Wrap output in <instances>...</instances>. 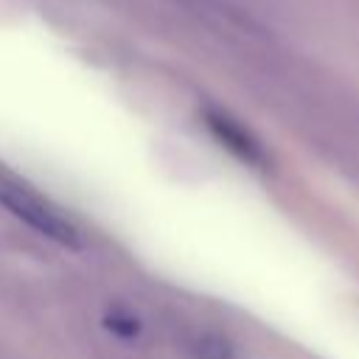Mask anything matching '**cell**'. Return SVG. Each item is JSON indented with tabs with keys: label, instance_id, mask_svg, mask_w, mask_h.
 Instances as JSON below:
<instances>
[{
	"label": "cell",
	"instance_id": "7a4b0ae2",
	"mask_svg": "<svg viewBox=\"0 0 359 359\" xmlns=\"http://www.w3.org/2000/svg\"><path fill=\"white\" fill-rule=\"evenodd\" d=\"M210 123H213V129H216V135L241 157V160H250V163H255V165H261L264 163V151H261V146L244 132V129H238L236 123H230V121H224V118H210Z\"/></svg>",
	"mask_w": 359,
	"mask_h": 359
},
{
	"label": "cell",
	"instance_id": "6da1fadb",
	"mask_svg": "<svg viewBox=\"0 0 359 359\" xmlns=\"http://www.w3.org/2000/svg\"><path fill=\"white\" fill-rule=\"evenodd\" d=\"M0 202L17 219H22L25 224H31L36 233L48 236L50 241H59V244H67V247H76L79 244L76 227L67 219H62L53 208H48L42 199H36L34 194L20 191V188H11V185H0Z\"/></svg>",
	"mask_w": 359,
	"mask_h": 359
},
{
	"label": "cell",
	"instance_id": "3957f363",
	"mask_svg": "<svg viewBox=\"0 0 359 359\" xmlns=\"http://www.w3.org/2000/svg\"><path fill=\"white\" fill-rule=\"evenodd\" d=\"M199 359H230V345L216 334H205L199 339Z\"/></svg>",
	"mask_w": 359,
	"mask_h": 359
},
{
	"label": "cell",
	"instance_id": "277c9868",
	"mask_svg": "<svg viewBox=\"0 0 359 359\" xmlns=\"http://www.w3.org/2000/svg\"><path fill=\"white\" fill-rule=\"evenodd\" d=\"M107 325H109L115 334H121V337H135V334H137V323H135V320H121V314H112V317L107 320Z\"/></svg>",
	"mask_w": 359,
	"mask_h": 359
}]
</instances>
